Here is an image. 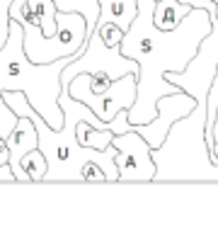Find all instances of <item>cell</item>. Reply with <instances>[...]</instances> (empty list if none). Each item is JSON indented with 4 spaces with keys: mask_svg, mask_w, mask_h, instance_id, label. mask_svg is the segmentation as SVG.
<instances>
[{
    "mask_svg": "<svg viewBox=\"0 0 218 250\" xmlns=\"http://www.w3.org/2000/svg\"><path fill=\"white\" fill-rule=\"evenodd\" d=\"M211 151H209V161L214 163V180H218V109L214 117V126H211Z\"/></svg>",
    "mask_w": 218,
    "mask_h": 250,
    "instance_id": "2e32d148",
    "label": "cell"
},
{
    "mask_svg": "<svg viewBox=\"0 0 218 250\" xmlns=\"http://www.w3.org/2000/svg\"><path fill=\"white\" fill-rule=\"evenodd\" d=\"M112 146L114 151V166H117V182H153L155 177V161H153V148L148 146L143 136L134 129L124 131V134H114L112 136Z\"/></svg>",
    "mask_w": 218,
    "mask_h": 250,
    "instance_id": "8992f818",
    "label": "cell"
},
{
    "mask_svg": "<svg viewBox=\"0 0 218 250\" xmlns=\"http://www.w3.org/2000/svg\"><path fill=\"white\" fill-rule=\"evenodd\" d=\"M112 85V78L107 73H90V95H102Z\"/></svg>",
    "mask_w": 218,
    "mask_h": 250,
    "instance_id": "e0dca14e",
    "label": "cell"
},
{
    "mask_svg": "<svg viewBox=\"0 0 218 250\" xmlns=\"http://www.w3.org/2000/svg\"><path fill=\"white\" fill-rule=\"evenodd\" d=\"M5 146H7V166L15 172V180H17V172H20V158L29 151L37 148V129L32 124V119L27 114H20L17 117V124L15 129L7 134L5 139Z\"/></svg>",
    "mask_w": 218,
    "mask_h": 250,
    "instance_id": "9c48e42d",
    "label": "cell"
},
{
    "mask_svg": "<svg viewBox=\"0 0 218 250\" xmlns=\"http://www.w3.org/2000/svg\"><path fill=\"white\" fill-rule=\"evenodd\" d=\"M179 2H187V5H192V7H206L209 12H216V2L214 0H179Z\"/></svg>",
    "mask_w": 218,
    "mask_h": 250,
    "instance_id": "ffe728a7",
    "label": "cell"
},
{
    "mask_svg": "<svg viewBox=\"0 0 218 250\" xmlns=\"http://www.w3.org/2000/svg\"><path fill=\"white\" fill-rule=\"evenodd\" d=\"M12 0H0V46L7 37V22H10V15H7V7H10Z\"/></svg>",
    "mask_w": 218,
    "mask_h": 250,
    "instance_id": "d6986e66",
    "label": "cell"
},
{
    "mask_svg": "<svg viewBox=\"0 0 218 250\" xmlns=\"http://www.w3.org/2000/svg\"><path fill=\"white\" fill-rule=\"evenodd\" d=\"M136 17L124 32L119 49L124 56L139 61L136 102L129 109V122L145 124L158 112V97L179 90L165 81V73H179L187 68L201 39L211 32V12L206 7H192L175 29L162 32L153 24L155 0H136Z\"/></svg>",
    "mask_w": 218,
    "mask_h": 250,
    "instance_id": "6da1fadb",
    "label": "cell"
},
{
    "mask_svg": "<svg viewBox=\"0 0 218 250\" xmlns=\"http://www.w3.org/2000/svg\"><path fill=\"white\" fill-rule=\"evenodd\" d=\"M78 73H107L112 81H117L124 73H139V61L124 56L119 46H107L99 32L92 29L85 39V46L66 63L61 73V85L68 87L71 78Z\"/></svg>",
    "mask_w": 218,
    "mask_h": 250,
    "instance_id": "277c9868",
    "label": "cell"
},
{
    "mask_svg": "<svg viewBox=\"0 0 218 250\" xmlns=\"http://www.w3.org/2000/svg\"><path fill=\"white\" fill-rule=\"evenodd\" d=\"M192 10V5L187 2H179V0H155V7H153V24L162 32H170L175 29L182 17Z\"/></svg>",
    "mask_w": 218,
    "mask_h": 250,
    "instance_id": "8fae6325",
    "label": "cell"
},
{
    "mask_svg": "<svg viewBox=\"0 0 218 250\" xmlns=\"http://www.w3.org/2000/svg\"><path fill=\"white\" fill-rule=\"evenodd\" d=\"M95 29L99 32V37H102V42H104L107 46H119V42H121V37H124V32H121L117 24H112V22H97Z\"/></svg>",
    "mask_w": 218,
    "mask_h": 250,
    "instance_id": "5bb4252c",
    "label": "cell"
},
{
    "mask_svg": "<svg viewBox=\"0 0 218 250\" xmlns=\"http://www.w3.org/2000/svg\"><path fill=\"white\" fill-rule=\"evenodd\" d=\"M194 107H197V97H192V95L184 92V90L162 95V97H158V102H155V109H158L155 117H153L150 122H145V124H134V129L148 141L150 148H158V146H162V141L167 139L170 126H172L177 119L187 117Z\"/></svg>",
    "mask_w": 218,
    "mask_h": 250,
    "instance_id": "52a82bcc",
    "label": "cell"
},
{
    "mask_svg": "<svg viewBox=\"0 0 218 250\" xmlns=\"http://www.w3.org/2000/svg\"><path fill=\"white\" fill-rule=\"evenodd\" d=\"M216 15H218V7H216Z\"/></svg>",
    "mask_w": 218,
    "mask_h": 250,
    "instance_id": "d4e9b609",
    "label": "cell"
},
{
    "mask_svg": "<svg viewBox=\"0 0 218 250\" xmlns=\"http://www.w3.org/2000/svg\"><path fill=\"white\" fill-rule=\"evenodd\" d=\"M0 182H17V180H15V172L10 170L7 163H2V166H0Z\"/></svg>",
    "mask_w": 218,
    "mask_h": 250,
    "instance_id": "44dd1931",
    "label": "cell"
},
{
    "mask_svg": "<svg viewBox=\"0 0 218 250\" xmlns=\"http://www.w3.org/2000/svg\"><path fill=\"white\" fill-rule=\"evenodd\" d=\"M97 7H99L97 22H112L121 32H126L131 27V22L136 17V10H139L136 0H97Z\"/></svg>",
    "mask_w": 218,
    "mask_h": 250,
    "instance_id": "30bf717a",
    "label": "cell"
},
{
    "mask_svg": "<svg viewBox=\"0 0 218 250\" xmlns=\"http://www.w3.org/2000/svg\"><path fill=\"white\" fill-rule=\"evenodd\" d=\"M216 73H218V63H216Z\"/></svg>",
    "mask_w": 218,
    "mask_h": 250,
    "instance_id": "603a6c76",
    "label": "cell"
},
{
    "mask_svg": "<svg viewBox=\"0 0 218 250\" xmlns=\"http://www.w3.org/2000/svg\"><path fill=\"white\" fill-rule=\"evenodd\" d=\"M15 124H17V114L7 107V102L2 100V92H0V136L7 139V134L15 129Z\"/></svg>",
    "mask_w": 218,
    "mask_h": 250,
    "instance_id": "9a60e30c",
    "label": "cell"
},
{
    "mask_svg": "<svg viewBox=\"0 0 218 250\" xmlns=\"http://www.w3.org/2000/svg\"><path fill=\"white\" fill-rule=\"evenodd\" d=\"M112 136H114L112 129H95V126L87 124V122H78V124H75V139H78L80 146L104 151V148L112 144Z\"/></svg>",
    "mask_w": 218,
    "mask_h": 250,
    "instance_id": "4fadbf2b",
    "label": "cell"
},
{
    "mask_svg": "<svg viewBox=\"0 0 218 250\" xmlns=\"http://www.w3.org/2000/svg\"><path fill=\"white\" fill-rule=\"evenodd\" d=\"M73 56L56 59L51 63H34L24 54L22 46V24L10 17L7 37L0 46V92L20 90L34 107V112L51 126H63V112L59 107L61 92V73Z\"/></svg>",
    "mask_w": 218,
    "mask_h": 250,
    "instance_id": "7a4b0ae2",
    "label": "cell"
},
{
    "mask_svg": "<svg viewBox=\"0 0 218 250\" xmlns=\"http://www.w3.org/2000/svg\"><path fill=\"white\" fill-rule=\"evenodd\" d=\"M44 175H46V158L39 148H34L20 158L17 182H44Z\"/></svg>",
    "mask_w": 218,
    "mask_h": 250,
    "instance_id": "7c38bea8",
    "label": "cell"
},
{
    "mask_svg": "<svg viewBox=\"0 0 218 250\" xmlns=\"http://www.w3.org/2000/svg\"><path fill=\"white\" fill-rule=\"evenodd\" d=\"M214 2H216V5H218V0H214Z\"/></svg>",
    "mask_w": 218,
    "mask_h": 250,
    "instance_id": "cb8c5ba5",
    "label": "cell"
},
{
    "mask_svg": "<svg viewBox=\"0 0 218 250\" xmlns=\"http://www.w3.org/2000/svg\"><path fill=\"white\" fill-rule=\"evenodd\" d=\"M136 73H124L121 78L112 81V85L102 95H90V73H78L68 83V92L75 100L85 102L102 122H112L117 112L131 109L136 102Z\"/></svg>",
    "mask_w": 218,
    "mask_h": 250,
    "instance_id": "5b68a950",
    "label": "cell"
},
{
    "mask_svg": "<svg viewBox=\"0 0 218 250\" xmlns=\"http://www.w3.org/2000/svg\"><path fill=\"white\" fill-rule=\"evenodd\" d=\"M22 24V46L29 61L34 63H51L63 56H75L87 39V22L80 12L56 10V29L51 37H41L39 27L32 22Z\"/></svg>",
    "mask_w": 218,
    "mask_h": 250,
    "instance_id": "3957f363",
    "label": "cell"
},
{
    "mask_svg": "<svg viewBox=\"0 0 218 250\" xmlns=\"http://www.w3.org/2000/svg\"><path fill=\"white\" fill-rule=\"evenodd\" d=\"M2 163H7V161H2V158H0V166H2Z\"/></svg>",
    "mask_w": 218,
    "mask_h": 250,
    "instance_id": "7402d4cb",
    "label": "cell"
},
{
    "mask_svg": "<svg viewBox=\"0 0 218 250\" xmlns=\"http://www.w3.org/2000/svg\"><path fill=\"white\" fill-rule=\"evenodd\" d=\"M7 15L17 22H32L41 37H51L56 29V2L54 0H12Z\"/></svg>",
    "mask_w": 218,
    "mask_h": 250,
    "instance_id": "ba28073f",
    "label": "cell"
},
{
    "mask_svg": "<svg viewBox=\"0 0 218 250\" xmlns=\"http://www.w3.org/2000/svg\"><path fill=\"white\" fill-rule=\"evenodd\" d=\"M82 182H107L104 170L97 163H85V167H82Z\"/></svg>",
    "mask_w": 218,
    "mask_h": 250,
    "instance_id": "ac0fdd59",
    "label": "cell"
}]
</instances>
